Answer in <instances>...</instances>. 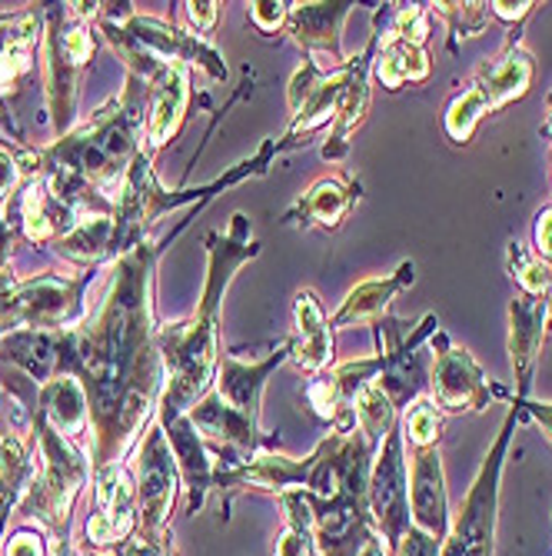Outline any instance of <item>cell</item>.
<instances>
[{
    "mask_svg": "<svg viewBox=\"0 0 552 556\" xmlns=\"http://www.w3.org/2000/svg\"><path fill=\"white\" fill-rule=\"evenodd\" d=\"M354 414H357V430L367 437V443L373 450L396 430V403L376 380H370L357 390Z\"/></svg>",
    "mask_w": 552,
    "mask_h": 556,
    "instance_id": "obj_26",
    "label": "cell"
},
{
    "mask_svg": "<svg viewBox=\"0 0 552 556\" xmlns=\"http://www.w3.org/2000/svg\"><path fill=\"white\" fill-rule=\"evenodd\" d=\"M529 407V417L542 427L545 440L552 443V400H526Z\"/></svg>",
    "mask_w": 552,
    "mask_h": 556,
    "instance_id": "obj_40",
    "label": "cell"
},
{
    "mask_svg": "<svg viewBox=\"0 0 552 556\" xmlns=\"http://www.w3.org/2000/svg\"><path fill=\"white\" fill-rule=\"evenodd\" d=\"M532 254L545 264H552V204L539 211L536 230H532Z\"/></svg>",
    "mask_w": 552,
    "mask_h": 556,
    "instance_id": "obj_35",
    "label": "cell"
},
{
    "mask_svg": "<svg viewBox=\"0 0 552 556\" xmlns=\"http://www.w3.org/2000/svg\"><path fill=\"white\" fill-rule=\"evenodd\" d=\"M442 424H446V414L442 407L433 400V396H416L407 414H403V427H399V433H403V443H410L413 450H429L439 443L442 437Z\"/></svg>",
    "mask_w": 552,
    "mask_h": 556,
    "instance_id": "obj_27",
    "label": "cell"
},
{
    "mask_svg": "<svg viewBox=\"0 0 552 556\" xmlns=\"http://www.w3.org/2000/svg\"><path fill=\"white\" fill-rule=\"evenodd\" d=\"M21 170H24V167H21V157H17V154H11V150L0 147V211H4L11 190L17 187Z\"/></svg>",
    "mask_w": 552,
    "mask_h": 556,
    "instance_id": "obj_36",
    "label": "cell"
},
{
    "mask_svg": "<svg viewBox=\"0 0 552 556\" xmlns=\"http://www.w3.org/2000/svg\"><path fill=\"white\" fill-rule=\"evenodd\" d=\"M161 427H164V433L170 440V450H174L177 467H180V480L187 486V514H196L207 503V493L217 483V464L210 460L204 437L193 430V424L187 417L167 420Z\"/></svg>",
    "mask_w": 552,
    "mask_h": 556,
    "instance_id": "obj_17",
    "label": "cell"
},
{
    "mask_svg": "<svg viewBox=\"0 0 552 556\" xmlns=\"http://www.w3.org/2000/svg\"><path fill=\"white\" fill-rule=\"evenodd\" d=\"M183 8H187V17L196 30H210L220 17V4H214V0H200V4L190 0V4H183Z\"/></svg>",
    "mask_w": 552,
    "mask_h": 556,
    "instance_id": "obj_37",
    "label": "cell"
},
{
    "mask_svg": "<svg viewBox=\"0 0 552 556\" xmlns=\"http://www.w3.org/2000/svg\"><path fill=\"white\" fill-rule=\"evenodd\" d=\"M549 137H552V93H549Z\"/></svg>",
    "mask_w": 552,
    "mask_h": 556,
    "instance_id": "obj_43",
    "label": "cell"
},
{
    "mask_svg": "<svg viewBox=\"0 0 552 556\" xmlns=\"http://www.w3.org/2000/svg\"><path fill=\"white\" fill-rule=\"evenodd\" d=\"M429 71H433V64H429V54L423 47H410V43L396 40L389 34L383 37L376 58H373V74L386 90H399L407 80L420 84L429 77Z\"/></svg>",
    "mask_w": 552,
    "mask_h": 556,
    "instance_id": "obj_25",
    "label": "cell"
},
{
    "mask_svg": "<svg viewBox=\"0 0 552 556\" xmlns=\"http://www.w3.org/2000/svg\"><path fill=\"white\" fill-rule=\"evenodd\" d=\"M290 17V4H270V0H260V4H249V21H254L264 34H277Z\"/></svg>",
    "mask_w": 552,
    "mask_h": 556,
    "instance_id": "obj_32",
    "label": "cell"
},
{
    "mask_svg": "<svg viewBox=\"0 0 552 556\" xmlns=\"http://www.w3.org/2000/svg\"><path fill=\"white\" fill-rule=\"evenodd\" d=\"M180 493V467L161 424H150L137 446V536L167 540L170 510Z\"/></svg>",
    "mask_w": 552,
    "mask_h": 556,
    "instance_id": "obj_6",
    "label": "cell"
},
{
    "mask_svg": "<svg viewBox=\"0 0 552 556\" xmlns=\"http://www.w3.org/2000/svg\"><path fill=\"white\" fill-rule=\"evenodd\" d=\"M410 523L433 540L449 536V496H446V473L439 450H416L413 453V473H410Z\"/></svg>",
    "mask_w": 552,
    "mask_h": 556,
    "instance_id": "obj_12",
    "label": "cell"
},
{
    "mask_svg": "<svg viewBox=\"0 0 552 556\" xmlns=\"http://www.w3.org/2000/svg\"><path fill=\"white\" fill-rule=\"evenodd\" d=\"M333 361V327L313 290H299L293 303L290 364L299 374H320Z\"/></svg>",
    "mask_w": 552,
    "mask_h": 556,
    "instance_id": "obj_14",
    "label": "cell"
},
{
    "mask_svg": "<svg viewBox=\"0 0 552 556\" xmlns=\"http://www.w3.org/2000/svg\"><path fill=\"white\" fill-rule=\"evenodd\" d=\"M90 274L80 280L40 274L24 283H14L11 274L0 277V330H40V333H61L74 330L87 320L84 290Z\"/></svg>",
    "mask_w": 552,
    "mask_h": 556,
    "instance_id": "obj_4",
    "label": "cell"
},
{
    "mask_svg": "<svg viewBox=\"0 0 552 556\" xmlns=\"http://www.w3.org/2000/svg\"><path fill=\"white\" fill-rule=\"evenodd\" d=\"M410 283H413V264L410 261H403L386 277L363 280L360 287H354L346 293V300L339 303V311L330 317V327H363V324L380 320L389 303L396 300V293L407 290Z\"/></svg>",
    "mask_w": 552,
    "mask_h": 556,
    "instance_id": "obj_19",
    "label": "cell"
},
{
    "mask_svg": "<svg viewBox=\"0 0 552 556\" xmlns=\"http://www.w3.org/2000/svg\"><path fill=\"white\" fill-rule=\"evenodd\" d=\"M150 108H146V154H154L164 143L177 137L190 108V67L174 64L157 74L146 87Z\"/></svg>",
    "mask_w": 552,
    "mask_h": 556,
    "instance_id": "obj_15",
    "label": "cell"
},
{
    "mask_svg": "<svg viewBox=\"0 0 552 556\" xmlns=\"http://www.w3.org/2000/svg\"><path fill=\"white\" fill-rule=\"evenodd\" d=\"M360 197V187L346 177H320L304 197L296 200L293 211L286 214V220H296L299 227H323V230H336L343 224V217L354 211Z\"/></svg>",
    "mask_w": 552,
    "mask_h": 556,
    "instance_id": "obj_21",
    "label": "cell"
},
{
    "mask_svg": "<svg viewBox=\"0 0 552 556\" xmlns=\"http://www.w3.org/2000/svg\"><path fill=\"white\" fill-rule=\"evenodd\" d=\"M349 11H354V4H290L286 30L310 58H330V67H343V24Z\"/></svg>",
    "mask_w": 552,
    "mask_h": 556,
    "instance_id": "obj_13",
    "label": "cell"
},
{
    "mask_svg": "<svg viewBox=\"0 0 552 556\" xmlns=\"http://www.w3.org/2000/svg\"><path fill=\"white\" fill-rule=\"evenodd\" d=\"M439 553H442V543L416 527H410L403 540L396 543V556H439Z\"/></svg>",
    "mask_w": 552,
    "mask_h": 556,
    "instance_id": "obj_33",
    "label": "cell"
},
{
    "mask_svg": "<svg viewBox=\"0 0 552 556\" xmlns=\"http://www.w3.org/2000/svg\"><path fill=\"white\" fill-rule=\"evenodd\" d=\"M439 350L433 361V400L442 414H463V410H486L492 390L483 377V367L473 361L466 346H453L442 333L436 337Z\"/></svg>",
    "mask_w": 552,
    "mask_h": 556,
    "instance_id": "obj_10",
    "label": "cell"
},
{
    "mask_svg": "<svg viewBox=\"0 0 552 556\" xmlns=\"http://www.w3.org/2000/svg\"><path fill=\"white\" fill-rule=\"evenodd\" d=\"M286 361H290V337L280 340L264 361H240L233 353H227V357H220V364H217L214 390L236 414H243L249 420H260L267 380Z\"/></svg>",
    "mask_w": 552,
    "mask_h": 556,
    "instance_id": "obj_11",
    "label": "cell"
},
{
    "mask_svg": "<svg viewBox=\"0 0 552 556\" xmlns=\"http://www.w3.org/2000/svg\"><path fill=\"white\" fill-rule=\"evenodd\" d=\"M532 74H536L532 54L523 47V40L513 37L503 54L479 67L473 87L489 100V111L496 114V111H503L506 104H513V100H519L529 90Z\"/></svg>",
    "mask_w": 552,
    "mask_h": 556,
    "instance_id": "obj_18",
    "label": "cell"
},
{
    "mask_svg": "<svg viewBox=\"0 0 552 556\" xmlns=\"http://www.w3.org/2000/svg\"><path fill=\"white\" fill-rule=\"evenodd\" d=\"M54 243L64 261L93 267L104 257L117 254V220H114V214H90V217L77 220L70 230H64Z\"/></svg>",
    "mask_w": 552,
    "mask_h": 556,
    "instance_id": "obj_23",
    "label": "cell"
},
{
    "mask_svg": "<svg viewBox=\"0 0 552 556\" xmlns=\"http://www.w3.org/2000/svg\"><path fill=\"white\" fill-rule=\"evenodd\" d=\"M549 317H552V290H549Z\"/></svg>",
    "mask_w": 552,
    "mask_h": 556,
    "instance_id": "obj_44",
    "label": "cell"
},
{
    "mask_svg": "<svg viewBox=\"0 0 552 556\" xmlns=\"http://www.w3.org/2000/svg\"><path fill=\"white\" fill-rule=\"evenodd\" d=\"M532 0H523V4H506V0H492L489 4V11H492V17H499V21H506V24H516V21H526L529 14H532Z\"/></svg>",
    "mask_w": 552,
    "mask_h": 556,
    "instance_id": "obj_39",
    "label": "cell"
},
{
    "mask_svg": "<svg viewBox=\"0 0 552 556\" xmlns=\"http://www.w3.org/2000/svg\"><path fill=\"white\" fill-rule=\"evenodd\" d=\"M549 320H552L549 317V300H536V296H526V293L513 296V303H510V357H513L519 403L529 396L532 370H536V361H539Z\"/></svg>",
    "mask_w": 552,
    "mask_h": 556,
    "instance_id": "obj_16",
    "label": "cell"
},
{
    "mask_svg": "<svg viewBox=\"0 0 552 556\" xmlns=\"http://www.w3.org/2000/svg\"><path fill=\"white\" fill-rule=\"evenodd\" d=\"M97 510L87 517V540L97 549L107 546H124L127 540L137 536L140 530V514H137V483L130 470L120 464L114 470L97 473Z\"/></svg>",
    "mask_w": 552,
    "mask_h": 556,
    "instance_id": "obj_9",
    "label": "cell"
},
{
    "mask_svg": "<svg viewBox=\"0 0 552 556\" xmlns=\"http://www.w3.org/2000/svg\"><path fill=\"white\" fill-rule=\"evenodd\" d=\"M370 514L376 523V533L386 546L396 549L410 523V467L403 453V433L393 430L373 453L370 470Z\"/></svg>",
    "mask_w": 552,
    "mask_h": 556,
    "instance_id": "obj_8",
    "label": "cell"
},
{
    "mask_svg": "<svg viewBox=\"0 0 552 556\" xmlns=\"http://www.w3.org/2000/svg\"><path fill=\"white\" fill-rule=\"evenodd\" d=\"M373 43L363 50L360 58H354V64H357V71H354V84H349V93H346V100H343V108H339V114H336V121H333V127H330V137H326V143H323V157L326 161H343L346 157V147H349V134H354L360 124H363V117H367V111H370V87H367V74H370V58H373Z\"/></svg>",
    "mask_w": 552,
    "mask_h": 556,
    "instance_id": "obj_24",
    "label": "cell"
},
{
    "mask_svg": "<svg viewBox=\"0 0 552 556\" xmlns=\"http://www.w3.org/2000/svg\"><path fill=\"white\" fill-rule=\"evenodd\" d=\"M429 34H433V11H429L426 4H410V8H403V11L396 14L393 30H389V37L403 40V43H410V47H423V43L429 40Z\"/></svg>",
    "mask_w": 552,
    "mask_h": 556,
    "instance_id": "obj_31",
    "label": "cell"
},
{
    "mask_svg": "<svg viewBox=\"0 0 552 556\" xmlns=\"http://www.w3.org/2000/svg\"><path fill=\"white\" fill-rule=\"evenodd\" d=\"M164 247L146 237L117 257L107 293L74 327V377H80L90 403L93 473L120 467L161 407L164 361L161 327L154 320V280Z\"/></svg>",
    "mask_w": 552,
    "mask_h": 556,
    "instance_id": "obj_1",
    "label": "cell"
},
{
    "mask_svg": "<svg viewBox=\"0 0 552 556\" xmlns=\"http://www.w3.org/2000/svg\"><path fill=\"white\" fill-rule=\"evenodd\" d=\"M207 283L196 311L187 320L161 327V361H164V393L157 417L161 424L187 417L193 403L214 387L220 364V311L233 274L260 254L246 214H233L227 233H207Z\"/></svg>",
    "mask_w": 552,
    "mask_h": 556,
    "instance_id": "obj_2",
    "label": "cell"
},
{
    "mask_svg": "<svg viewBox=\"0 0 552 556\" xmlns=\"http://www.w3.org/2000/svg\"><path fill=\"white\" fill-rule=\"evenodd\" d=\"M492 111H489V100L476 90V87H470V90H463L453 104H449V111H446V134L453 137L457 143H470L473 140V134H476V127L489 117Z\"/></svg>",
    "mask_w": 552,
    "mask_h": 556,
    "instance_id": "obj_28",
    "label": "cell"
},
{
    "mask_svg": "<svg viewBox=\"0 0 552 556\" xmlns=\"http://www.w3.org/2000/svg\"><path fill=\"white\" fill-rule=\"evenodd\" d=\"M11 243H14V230L11 224L4 220V211H0V277H4L8 270V261H11Z\"/></svg>",
    "mask_w": 552,
    "mask_h": 556,
    "instance_id": "obj_41",
    "label": "cell"
},
{
    "mask_svg": "<svg viewBox=\"0 0 552 556\" xmlns=\"http://www.w3.org/2000/svg\"><path fill=\"white\" fill-rule=\"evenodd\" d=\"M34 414V433H37V457L40 467H34L30 483L17 496V517H37L47 530H54L57 540H67L70 514L84 486L90 483V453L77 450L70 437L57 433L37 410Z\"/></svg>",
    "mask_w": 552,
    "mask_h": 556,
    "instance_id": "obj_3",
    "label": "cell"
},
{
    "mask_svg": "<svg viewBox=\"0 0 552 556\" xmlns=\"http://www.w3.org/2000/svg\"><path fill=\"white\" fill-rule=\"evenodd\" d=\"M30 410H37L50 427L64 437H80L90 427L87 390H84L80 377H74V374H61L54 380H47L43 387H37Z\"/></svg>",
    "mask_w": 552,
    "mask_h": 556,
    "instance_id": "obj_20",
    "label": "cell"
},
{
    "mask_svg": "<svg viewBox=\"0 0 552 556\" xmlns=\"http://www.w3.org/2000/svg\"><path fill=\"white\" fill-rule=\"evenodd\" d=\"M354 71H357L354 61H346L343 67L326 71V77H323V80L313 87V93L307 97V104L299 108V114L293 117L286 140L307 137V134H313V130H320V127H326V124L333 127V121H336V114H339V108H343V100H346V93H349V84H354Z\"/></svg>",
    "mask_w": 552,
    "mask_h": 556,
    "instance_id": "obj_22",
    "label": "cell"
},
{
    "mask_svg": "<svg viewBox=\"0 0 552 556\" xmlns=\"http://www.w3.org/2000/svg\"><path fill=\"white\" fill-rule=\"evenodd\" d=\"M354 556H389V553H386L383 536L370 527V530H367V536H363V543H360V549H357Z\"/></svg>",
    "mask_w": 552,
    "mask_h": 556,
    "instance_id": "obj_42",
    "label": "cell"
},
{
    "mask_svg": "<svg viewBox=\"0 0 552 556\" xmlns=\"http://www.w3.org/2000/svg\"><path fill=\"white\" fill-rule=\"evenodd\" d=\"M4 556H47V546H43V536L30 527L17 530L8 536V546H4Z\"/></svg>",
    "mask_w": 552,
    "mask_h": 556,
    "instance_id": "obj_34",
    "label": "cell"
},
{
    "mask_svg": "<svg viewBox=\"0 0 552 556\" xmlns=\"http://www.w3.org/2000/svg\"><path fill=\"white\" fill-rule=\"evenodd\" d=\"M516 414L506 417L503 430H499V440L492 446V453L486 457L463 510L457 517V523L449 527V536L442 540V553L439 556H492V533H496V503H499V473H503V457L510 446V433H513Z\"/></svg>",
    "mask_w": 552,
    "mask_h": 556,
    "instance_id": "obj_7",
    "label": "cell"
},
{
    "mask_svg": "<svg viewBox=\"0 0 552 556\" xmlns=\"http://www.w3.org/2000/svg\"><path fill=\"white\" fill-rule=\"evenodd\" d=\"M433 14H439L457 37H476L489 27L492 11L489 4H429Z\"/></svg>",
    "mask_w": 552,
    "mask_h": 556,
    "instance_id": "obj_30",
    "label": "cell"
},
{
    "mask_svg": "<svg viewBox=\"0 0 552 556\" xmlns=\"http://www.w3.org/2000/svg\"><path fill=\"white\" fill-rule=\"evenodd\" d=\"M510 270H513V280L519 283V290L526 296H536V300L549 296V290H552V264L529 254L519 240L510 243Z\"/></svg>",
    "mask_w": 552,
    "mask_h": 556,
    "instance_id": "obj_29",
    "label": "cell"
},
{
    "mask_svg": "<svg viewBox=\"0 0 552 556\" xmlns=\"http://www.w3.org/2000/svg\"><path fill=\"white\" fill-rule=\"evenodd\" d=\"M120 556H170L164 540H146V536H133L120 546Z\"/></svg>",
    "mask_w": 552,
    "mask_h": 556,
    "instance_id": "obj_38",
    "label": "cell"
},
{
    "mask_svg": "<svg viewBox=\"0 0 552 556\" xmlns=\"http://www.w3.org/2000/svg\"><path fill=\"white\" fill-rule=\"evenodd\" d=\"M93 58L90 27L70 14L67 4H54L47 11L43 34V71H47V100L57 134H70L77 117V80L87 61Z\"/></svg>",
    "mask_w": 552,
    "mask_h": 556,
    "instance_id": "obj_5",
    "label": "cell"
}]
</instances>
